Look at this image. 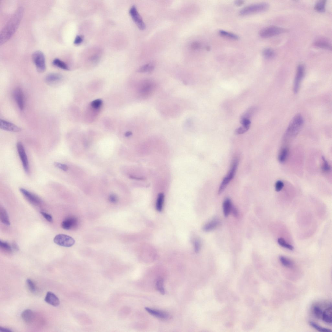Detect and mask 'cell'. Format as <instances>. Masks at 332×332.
Listing matches in <instances>:
<instances>
[{
  "label": "cell",
  "instance_id": "obj_23",
  "mask_svg": "<svg viewBox=\"0 0 332 332\" xmlns=\"http://www.w3.org/2000/svg\"><path fill=\"white\" fill-rule=\"evenodd\" d=\"M219 222L216 219L211 221L204 226L203 230L205 232H209L213 230L217 227Z\"/></svg>",
  "mask_w": 332,
  "mask_h": 332
},
{
  "label": "cell",
  "instance_id": "obj_45",
  "mask_svg": "<svg viewBox=\"0 0 332 332\" xmlns=\"http://www.w3.org/2000/svg\"><path fill=\"white\" fill-rule=\"evenodd\" d=\"M241 123L242 126L250 127L251 122L249 119L242 118L241 119Z\"/></svg>",
  "mask_w": 332,
  "mask_h": 332
},
{
  "label": "cell",
  "instance_id": "obj_17",
  "mask_svg": "<svg viewBox=\"0 0 332 332\" xmlns=\"http://www.w3.org/2000/svg\"><path fill=\"white\" fill-rule=\"evenodd\" d=\"M21 317L25 322L31 323L33 322L34 319V314L31 310L27 309L24 311L21 314Z\"/></svg>",
  "mask_w": 332,
  "mask_h": 332
},
{
  "label": "cell",
  "instance_id": "obj_36",
  "mask_svg": "<svg viewBox=\"0 0 332 332\" xmlns=\"http://www.w3.org/2000/svg\"><path fill=\"white\" fill-rule=\"evenodd\" d=\"M0 246L1 249L6 252L11 253L12 252V248L8 243L1 241L0 242Z\"/></svg>",
  "mask_w": 332,
  "mask_h": 332
},
{
  "label": "cell",
  "instance_id": "obj_12",
  "mask_svg": "<svg viewBox=\"0 0 332 332\" xmlns=\"http://www.w3.org/2000/svg\"><path fill=\"white\" fill-rule=\"evenodd\" d=\"M14 98L20 110H23L24 107V98L22 89L17 88L13 93Z\"/></svg>",
  "mask_w": 332,
  "mask_h": 332
},
{
  "label": "cell",
  "instance_id": "obj_51",
  "mask_svg": "<svg viewBox=\"0 0 332 332\" xmlns=\"http://www.w3.org/2000/svg\"><path fill=\"white\" fill-rule=\"evenodd\" d=\"M12 247L13 249L15 250L18 251L19 250V246L15 242L13 243Z\"/></svg>",
  "mask_w": 332,
  "mask_h": 332
},
{
  "label": "cell",
  "instance_id": "obj_27",
  "mask_svg": "<svg viewBox=\"0 0 332 332\" xmlns=\"http://www.w3.org/2000/svg\"><path fill=\"white\" fill-rule=\"evenodd\" d=\"M314 45L317 47L331 50V45L326 41L321 40L317 41L315 42Z\"/></svg>",
  "mask_w": 332,
  "mask_h": 332
},
{
  "label": "cell",
  "instance_id": "obj_10",
  "mask_svg": "<svg viewBox=\"0 0 332 332\" xmlns=\"http://www.w3.org/2000/svg\"><path fill=\"white\" fill-rule=\"evenodd\" d=\"M129 14L134 22L135 23L140 29L144 30L146 29L145 24L137 12L135 6H133L129 10Z\"/></svg>",
  "mask_w": 332,
  "mask_h": 332
},
{
  "label": "cell",
  "instance_id": "obj_13",
  "mask_svg": "<svg viewBox=\"0 0 332 332\" xmlns=\"http://www.w3.org/2000/svg\"><path fill=\"white\" fill-rule=\"evenodd\" d=\"M0 127L1 129L10 132H19L22 130V129L19 127L3 119L1 120Z\"/></svg>",
  "mask_w": 332,
  "mask_h": 332
},
{
  "label": "cell",
  "instance_id": "obj_2",
  "mask_svg": "<svg viewBox=\"0 0 332 332\" xmlns=\"http://www.w3.org/2000/svg\"><path fill=\"white\" fill-rule=\"evenodd\" d=\"M303 124V119L300 114L296 115L289 123L286 130L284 139L287 141L292 139L301 131Z\"/></svg>",
  "mask_w": 332,
  "mask_h": 332
},
{
  "label": "cell",
  "instance_id": "obj_24",
  "mask_svg": "<svg viewBox=\"0 0 332 332\" xmlns=\"http://www.w3.org/2000/svg\"><path fill=\"white\" fill-rule=\"evenodd\" d=\"M165 196L164 194L160 193L158 195L156 201V209L159 211H161L163 208Z\"/></svg>",
  "mask_w": 332,
  "mask_h": 332
},
{
  "label": "cell",
  "instance_id": "obj_39",
  "mask_svg": "<svg viewBox=\"0 0 332 332\" xmlns=\"http://www.w3.org/2000/svg\"><path fill=\"white\" fill-rule=\"evenodd\" d=\"M54 165L55 167L61 169L63 171H67L68 170V166L65 164L59 163V162H55Z\"/></svg>",
  "mask_w": 332,
  "mask_h": 332
},
{
  "label": "cell",
  "instance_id": "obj_46",
  "mask_svg": "<svg viewBox=\"0 0 332 332\" xmlns=\"http://www.w3.org/2000/svg\"><path fill=\"white\" fill-rule=\"evenodd\" d=\"M109 200L110 202L113 203H115L118 202V198L117 196L115 194H112L109 196Z\"/></svg>",
  "mask_w": 332,
  "mask_h": 332
},
{
  "label": "cell",
  "instance_id": "obj_9",
  "mask_svg": "<svg viewBox=\"0 0 332 332\" xmlns=\"http://www.w3.org/2000/svg\"><path fill=\"white\" fill-rule=\"evenodd\" d=\"M17 148L18 152L20 159L22 161L24 170L28 173L29 171V162L23 145L20 142L18 143L17 144Z\"/></svg>",
  "mask_w": 332,
  "mask_h": 332
},
{
  "label": "cell",
  "instance_id": "obj_7",
  "mask_svg": "<svg viewBox=\"0 0 332 332\" xmlns=\"http://www.w3.org/2000/svg\"><path fill=\"white\" fill-rule=\"evenodd\" d=\"M54 241L56 244L65 247H71L75 243V239L71 236L63 234H60L56 236Z\"/></svg>",
  "mask_w": 332,
  "mask_h": 332
},
{
  "label": "cell",
  "instance_id": "obj_35",
  "mask_svg": "<svg viewBox=\"0 0 332 332\" xmlns=\"http://www.w3.org/2000/svg\"><path fill=\"white\" fill-rule=\"evenodd\" d=\"M26 284L29 290L32 293H34L37 291V287L34 282L30 279L26 280Z\"/></svg>",
  "mask_w": 332,
  "mask_h": 332
},
{
  "label": "cell",
  "instance_id": "obj_26",
  "mask_svg": "<svg viewBox=\"0 0 332 332\" xmlns=\"http://www.w3.org/2000/svg\"><path fill=\"white\" fill-rule=\"evenodd\" d=\"M52 63L54 66L59 68L65 70H69V68L65 62L62 61L59 59H54Z\"/></svg>",
  "mask_w": 332,
  "mask_h": 332
},
{
  "label": "cell",
  "instance_id": "obj_34",
  "mask_svg": "<svg viewBox=\"0 0 332 332\" xmlns=\"http://www.w3.org/2000/svg\"><path fill=\"white\" fill-rule=\"evenodd\" d=\"M278 242L279 245L284 248L291 250L294 249V247L286 242L283 238H279L278 240Z\"/></svg>",
  "mask_w": 332,
  "mask_h": 332
},
{
  "label": "cell",
  "instance_id": "obj_25",
  "mask_svg": "<svg viewBox=\"0 0 332 332\" xmlns=\"http://www.w3.org/2000/svg\"><path fill=\"white\" fill-rule=\"evenodd\" d=\"M219 33L221 36L232 40H237L239 39V37L237 35L224 30H220Z\"/></svg>",
  "mask_w": 332,
  "mask_h": 332
},
{
  "label": "cell",
  "instance_id": "obj_54",
  "mask_svg": "<svg viewBox=\"0 0 332 332\" xmlns=\"http://www.w3.org/2000/svg\"><path fill=\"white\" fill-rule=\"evenodd\" d=\"M132 135V133L131 132H127L125 133V135L127 137H128L130 136L131 135Z\"/></svg>",
  "mask_w": 332,
  "mask_h": 332
},
{
  "label": "cell",
  "instance_id": "obj_29",
  "mask_svg": "<svg viewBox=\"0 0 332 332\" xmlns=\"http://www.w3.org/2000/svg\"><path fill=\"white\" fill-rule=\"evenodd\" d=\"M326 1H317L315 5V9L317 11L320 12H323L325 10V4Z\"/></svg>",
  "mask_w": 332,
  "mask_h": 332
},
{
  "label": "cell",
  "instance_id": "obj_5",
  "mask_svg": "<svg viewBox=\"0 0 332 332\" xmlns=\"http://www.w3.org/2000/svg\"><path fill=\"white\" fill-rule=\"evenodd\" d=\"M32 58L37 71L40 73L45 72L46 69L45 61L43 53L40 51L35 52Z\"/></svg>",
  "mask_w": 332,
  "mask_h": 332
},
{
  "label": "cell",
  "instance_id": "obj_49",
  "mask_svg": "<svg viewBox=\"0 0 332 332\" xmlns=\"http://www.w3.org/2000/svg\"><path fill=\"white\" fill-rule=\"evenodd\" d=\"M154 69V66L153 64L152 63H150V65L149 66V68H148L147 72L149 73H151L152 72Z\"/></svg>",
  "mask_w": 332,
  "mask_h": 332
},
{
  "label": "cell",
  "instance_id": "obj_11",
  "mask_svg": "<svg viewBox=\"0 0 332 332\" xmlns=\"http://www.w3.org/2000/svg\"><path fill=\"white\" fill-rule=\"evenodd\" d=\"M20 190L26 199L31 203L36 205L42 204V200L34 194L23 188H20Z\"/></svg>",
  "mask_w": 332,
  "mask_h": 332
},
{
  "label": "cell",
  "instance_id": "obj_43",
  "mask_svg": "<svg viewBox=\"0 0 332 332\" xmlns=\"http://www.w3.org/2000/svg\"><path fill=\"white\" fill-rule=\"evenodd\" d=\"M40 213L48 221L50 222L53 221L52 217L50 214L42 211L40 212Z\"/></svg>",
  "mask_w": 332,
  "mask_h": 332
},
{
  "label": "cell",
  "instance_id": "obj_28",
  "mask_svg": "<svg viewBox=\"0 0 332 332\" xmlns=\"http://www.w3.org/2000/svg\"><path fill=\"white\" fill-rule=\"evenodd\" d=\"M263 55L267 59H271L274 57L275 53L272 49L267 48L263 50Z\"/></svg>",
  "mask_w": 332,
  "mask_h": 332
},
{
  "label": "cell",
  "instance_id": "obj_52",
  "mask_svg": "<svg viewBox=\"0 0 332 332\" xmlns=\"http://www.w3.org/2000/svg\"><path fill=\"white\" fill-rule=\"evenodd\" d=\"M244 3V1H237L235 2V4L236 6H241Z\"/></svg>",
  "mask_w": 332,
  "mask_h": 332
},
{
  "label": "cell",
  "instance_id": "obj_8",
  "mask_svg": "<svg viewBox=\"0 0 332 332\" xmlns=\"http://www.w3.org/2000/svg\"><path fill=\"white\" fill-rule=\"evenodd\" d=\"M305 73V68L304 66L302 64L299 65L297 69L294 86H293V90L294 93L295 94L297 93L299 91L302 81L304 76Z\"/></svg>",
  "mask_w": 332,
  "mask_h": 332
},
{
  "label": "cell",
  "instance_id": "obj_33",
  "mask_svg": "<svg viewBox=\"0 0 332 332\" xmlns=\"http://www.w3.org/2000/svg\"><path fill=\"white\" fill-rule=\"evenodd\" d=\"M309 324L311 326L315 328V329L320 332H331V329L321 327L320 325H318L312 322H310Z\"/></svg>",
  "mask_w": 332,
  "mask_h": 332
},
{
  "label": "cell",
  "instance_id": "obj_15",
  "mask_svg": "<svg viewBox=\"0 0 332 332\" xmlns=\"http://www.w3.org/2000/svg\"><path fill=\"white\" fill-rule=\"evenodd\" d=\"M45 301L48 304L54 306H58L60 304L59 300L58 297L50 292L47 293Z\"/></svg>",
  "mask_w": 332,
  "mask_h": 332
},
{
  "label": "cell",
  "instance_id": "obj_44",
  "mask_svg": "<svg viewBox=\"0 0 332 332\" xmlns=\"http://www.w3.org/2000/svg\"><path fill=\"white\" fill-rule=\"evenodd\" d=\"M150 63H147V64L142 66L137 70L139 72H147L148 68L150 65Z\"/></svg>",
  "mask_w": 332,
  "mask_h": 332
},
{
  "label": "cell",
  "instance_id": "obj_32",
  "mask_svg": "<svg viewBox=\"0 0 332 332\" xmlns=\"http://www.w3.org/2000/svg\"><path fill=\"white\" fill-rule=\"evenodd\" d=\"M313 312L317 318L318 319H322L323 314L322 310L319 306H315L313 307Z\"/></svg>",
  "mask_w": 332,
  "mask_h": 332
},
{
  "label": "cell",
  "instance_id": "obj_41",
  "mask_svg": "<svg viewBox=\"0 0 332 332\" xmlns=\"http://www.w3.org/2000/svg\"><path fill=\"white\" fill-rule=\"evenodd\" d=\"M284 183L281 181H277L275 184V189L277 192L280 191L283 188Z\"/></svg>",
  "mask_w": 332,
  "mask_h": 332
},
{
  "label": "cell",
  "instance_id": "obj_22",
  "mask_svg": "<svg viewBox=\"0 0 332 332\" xmlns=\"http://www.w3.org/2000/svg\"><path fill=\"white\" fill-rule=\"evenodd\" d=\"M289 153V150L287 147H284L280 150L278 156L279 162L281 163H283L287 160Z\"/></svg>",
  "mask_w": 332,
  "mask_h": 332
},
{
  "label": "cell",
  "instance_id": "obj_31",
  "mask_svg": "<svg viewBox=\"0 0 332 332\" xmlns=\"http://www.w3.org/2000/svg\"><path fill=\"white\" fill-rule=\"evenodd\" d=\"M156 288L157 290L162 295L165 294V290L164 287V281L161 278H159L156 281Z\"/></svg>",
  "mask_w": 332,
  "mask_h": 332
},
{
  "label": "cell",
  "instance_id": "obj_14",
  "mask_svg": "<svg viewBox=\"0 0 332 332\" xmlns=\"http://www.w3.org/2000/svg\"><path fill=\"white\" fill-rule=\"evenodd\" d=\"M77 222V219L75 217H68L62 222V227L64 229L69 230L76 227Z\"/></svg>",
  "mask_w": 332,
  "mask_h": 332
},
{
  "label": "cell",
  "instance_id": "obj_3",
  "mask_svg": "<svg viewBox=\"0 0 332 332\" xmlns=\"http://www.w3.org/2000/svg\"><path fill=\"white\" fill-rule=\"evenodd\" d=\"M269 7V5L266 3H261L251 5L245 7L240 11V15L244 16L254 13L265 11Z\"/></svg>",
  "mask_w": 332,
  "mask_h": 332
},
{
  "label": "cell",
  "instance_id": "obj_50",
  "mask_svg": "<svg viewBox=\"0 0 332 332\" xmlns=\"http://www.w3.org/2000/svg\"><path fill=\"white\" fill-rule=\"evenodd\" d=\"M0 331L4 332H12V331L11 330V329H10V328L1 327H0Z\"/></svg>",
  "mask_w": 332,
  "mask_h": 332
},
{
  "label": "cell",
  "instance_id": "obj_48",
  "mask_svg": "<svg viewBox=\"0 0 332 332\" xmlns=\"http://www.w3.org/2000/svg\"><path fill=\"white\" fill-rule=\"evenodd\" d=\"M192 49L194 50H197L200 47V44L199 42H193L191 45Z\"/></svg>",
  "mask_w": 332,
  "mask_h": 332
},
{
  "label": "cell",
  "instance_id": "obj_19",
  "mask_svg": "<svg viewBox=\"0 0 332 332\" xmlns=\"http://www.w3.org/2000/svg\"><path fill=\"white\" fill-rule=\"evenodd\" d=\"M322 319L325 322L331 324L332 323V306L328 307L323 312Z\"/></svg>",
  "mask_w": 332,
  "mask_h": 332
},
{
  "label": "cell",
  "instance_id": "obj_1",
  "mask_svg": "<svg viewBox=\"0 0 332 332\" xmlns=\"http://www.w3.org/2000/svg\"><path fill=\"white\" fill-rule=\"evenodd\" d=\"M23 14L22 8H19L8 21L0 34V44H4L15 34L22 20Z\"/></svg>",
  "mask_w": 332,
  "mask_h": 332
},
{
  "label": "cell",
  "instance_id": "obj_18",
  "mask_svg": "<svg viewBox=\"0 0 332 332\" xmlns=\"http://www.w3.org/2000/svg\"><path fill=\"white\" fill-rule=\"evenodd\" d=\"M62 79V76L58 73L49 74L45 78V81L48 83L53 84L61 81Z\"/></svg>",
  "mask_w": 332,
  "mask_h": 332
},
{
  "label": "cell",
  "instance_id": "obj_6",
  "mask_svg": "<svg viewBox=\"0 0 332 332\" xmlns=\"http://www.w3.org/2000/svg\"><path fill=\"white\" fill-rule=\"evenodd\" d=\"M284 28L275 26H270L264 28L260 31V35L263 38L273 37L285 32Z\"/></svg>",
  "mask_w": 332,
  "mask_h": 332
},
{
  "label": "cell",
  "instance_id": "obj_42",
  "mask_svg": "<svg viewBox=\"0 0 332 332\" xmlns=\"http://www.w3.org/2000/svg\"><path fill=\"white\" fill-rule=\"evenodd\" d=\"M194 245L195 252L196 253L199 252L200 249L201 245L200 243L199 240H195L194 242Z\"/></svg>",
  "mask_w": 332,
  "mask_h": 332
},
{
  "label": "cell",
  "instance_id": "obj_21",
  "mask_svg": "<svg viewBox=\"0 0 332 332\" xmlns=\"http://www.w3.org/2000/svg\"><path fill=\"white\" fill-rule=\"evenodd\" d=\"M0 219L3 224L9 225L10 221L7 212L4 207H1L0 209Z\"/></svg>",
  "mask_w": 332,
  "mask_h": 332
},
{
  "label": "cell",
  "instance_id": "obj_30",
  "mask_svg": "<svg viewBox=\"0 0 332 332\" xmlns=\"http://www.w3.org/2000/svg\"><path fill=\"white\" fill-rule=\"evenodd\" d=\"M279 260L282 264L285 267L291 268L293 266L292 261L287 257L283 256H280L279 257Z\"/></svg>",
  "mask_w": 332,
  "mask_h": 332
},
{
  "label": "cell",
  "instance_id": "obj_4",
  "mask_svg": "<svg viewBox=\"0 0 332 332\" xmlns=\"http://www.w3.org/2000/svg\"><path fill=\"white\" fill-rule=\"evenodd\" d=\"M238 164V160L237 159L235 160L233 162L230 170L222 182L218 190L219 194H221L224 192L230 182L234 178L236 170H237Z\"/></svg>",
  "mask_w": 332,
  "mask_h": 332
},
{
  "label": "cell",
  "instance_id": "obj_16",
  "mask_svg": "<svg viewBox=\"0 0 332 332\" xmlns=\"http://www.w3.org/2000/svg\"><path fill=\"white\" fill-rule=\"evenodd\" d=\"M146 311L155 317L162 319H167L169 317V314L167 313L156 310L152 309L149 308H146Z\"/></svg>",
  "mask_w": 332,
  "mask_h": 332
},
{
  "label": "cell",
  "instance_id": "obj_20",
  "mask_svg": "<svg viewBox=\"0 0 332 332\" xmlns=\"http://www.w3.org/2000/svg\"><path fill=\"white\" fill-rule=\"evenodd\" d=\"M233 205L231 201L229 198L226 199L223 204V210L225 216L227 217L231 212Z\"/></svg>",
  "mask_w": 332,
  "mask_h": 332
},
{
  "label": "cell",
  "instance_id": "obj_53",
  "mask_svg": "<svg viewBox=\"0 0 332 332\" xmlns=\"http://www.w3.org/2000/svg\"><path fill=\"white\" fill-rule=\"evenodd\" d=\"M130 177L131 178H132V179H135L140 180H142L144 179V178H137V177H135V176H130Z\"/></svg>",
  "mask_w": 332,
  "mask_h": 332
},
{
  "label": "cell",
  "instance_id": "obj_37",
  "mask_svg": "<svg viewBox=\"0 0 332 332\" xmlns=\"http://www.w3.org/2000/svg\"><path fill=\"white\" fill-rule=\"evenodd\" d=\"M322 158L323 163L321 168L322 170L325 172H329L331 170V166L324 157L322 156Z\"/></svg>",
  "mask_w": 332,
  "mask_h": 332
},
{
  "label": "cell",
  "instance_id": "obj_38",
  "mask_svg": "<svg viewBox=\"0 0 332 332\" xmlns=\"http://www.w3.org/2000/svg\"><path fill=\"white\" fill-rule=\"evenodd\" d=\"M249 128V127L242 126L235 130V133L237 135H241L246 132Z\"/></svg>",
  "mask_w": 332,
  "mask_h": 332
},
{
  "label": "cell",
  "instance_id": "obj_40",
  "mask_svg": "<svg viewBox=\"0 0 332 332\" xmlns=\"http://www.w3.org/2000/svg\"><path fill=\"white\" fill-rule=\"evenodd\" d=\"M102 103V101L100 99H98L94 100L92 102L91 105V107L97 109L101 107Z\"/></svg>",
  "mask_w": 332,
  "mask_h": 332
},
{
  "label": "cell",
  "instance_id": "obj_47",
  "mask_svg": "<svg viewBox=\"0 0 332 332\" xmlns=\"http://www.w3.org/2000/svg\"><path fill=\"white\" fill-rule=\"evenodd\" d=\"M83 41V37L78 36L76 37L75 41H74V43L76 45H79Z\"/></svg>",
  "mask_w": 332,
  "mask_h": 332
}]
</instances>
